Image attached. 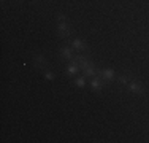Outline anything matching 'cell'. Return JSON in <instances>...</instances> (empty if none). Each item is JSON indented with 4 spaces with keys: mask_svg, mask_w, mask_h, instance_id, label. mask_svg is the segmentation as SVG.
<instances>
[{
    "mask_svg": "<svg viewBox=\"0 0 149 143\" xmlns=\"http://www.w3.org/2000/svg\"><path fill=\"white\" fill-rule=\"evenodd\" d=\"M91 86H92V89H94L95 92H102V88H103V84H102V81H100V78L98 76H94L91 80Z\"/></svg>",
    "mask_w": 149,
    "mask_h": 143,
    "instance_id": "8",
    "label": "cell"
},
{
    "mask_svg": "<svg viewBox=\"0 0 149 143\" xmlns=\"http://www.w3.org/2000/svg\"><path fill=\"white\" fill-rule=\"evenodd\" d=\"M60 54L65 57L67 60H70V62H72V60L74 59V57H73V51H72V48H62V49H60Z\"/></svg>",
    "mask_w": 149,
    "mask_h": 143,
    "instance_id": "9",
    "label": "cell"
},
{
    "mask_svg": "<svg viewBox=\"0 0 149 143\" xmlns=\"http://www.w3.org/2000/svg\"><path fill=\"white\" fill-rule=\"evenodd\" d=\"M98 76H102L105 81H113L114 80V70H111V69L98 70Z\"/></svg>",
    "mask_w": 149,
    "mask_h": 143,
    "instance_id": "3",
    "label": "cell"
},
{
    "mask_svg": "<svg viewBox=\"0 0 149 143\" xmlns=\"http://www.w3.org/2000/svg\"><path fill=\"white\" fill-rule=\"evenodd\" d=\"M76 86H79V88H83L84 84H86V76H79V78H76Z\"/></svg>",
    "mask_w": 149,
    "mask_h": 143,
    "instance_id": "12",
    "label": "cell"
},
{
    "mask_svg": "<svg viewBox=\"0 0 149 143\" xmlns=\"http://www.w3.org/2000/svg\"><path fill=\"white\" fill-rule=\"evenodd\" d=\"M45 78H46V80H49V81H52V80H54V73L46 70V72H45Z\"/></svg>",
    "mask_w": 149,
    "mask_h": 143,
    "instance_id": "13",
    "label": "cell"
},
{
    "mask_svg": "<svg viewBox=\"0 0 149 143\" xmlns=\"http://www.w3.org/2000/svg\"><path fill=\"white\" fill-rule=\"evenodd\" d=\"M2 2H5V0H2Z\"/></svg>",
    "mask_w": 149,
    "mask_h": 143,
    "instance_id": "14",
    "label": "cell"
},
{
    "mask_svg": "<svg viewBox=\"0 0 149 143\" xmlns=\"http://www.w3.org/2000/svg\"><path fill=\"white\" fill-rule=\"evenodd\" d=\"M130 78H132L130 75H120V76L118 78V81H119L120 84H127L130 81Z\"/></svg>",
    "mask_w": 149,
    "mask_h": 143,
    "instance_id": "11",
    "label": "cell"
},
{
    "mask_svg": "<svg viewBox=\"0 0 149 143\" xmlns=\"http://www.w3.org/2000/svg\"><path fill=\"white\" fill-rule=\"evenodd\" d=\"M72 62H74V64H78L79 65V69H86L89 64H92V60L89 59L87 56H83V54H78V56H74V59L72 60Z\"/></svg>",
    "mask_w": 149,
    "mask_h": 143,
    "instance_id": "1",
    "label": "cell"
},
{
    "mask_svg": "<svg viewBox=\"0 0 149 143\" xmlns=\"http://www.w3.org/2000/svg\"><path fill=\"white\" fill-rule=\"evenodd\" d=\"M72 48L76 49V51H84V49H87V45L84 41H81L79 38H74L72 41Z\"/></svg>",
    "mask_w": 149,
    "mask_h": 143,
    "instance_id": "7",
    "label": "cell"
},
{
    "mask_svg": "<svg viewBox=\"0 0 149 143\" xmlns=\"http://www.w3.org/2000/svg\"><path fill=\"white\" fill-rule=\"evenodd\" d=\"M129 91L132 92V94H143V86L141 83H138V81H132V83H129Z\"/></svg>",
    "mask_w": 149,
    "mask_h": 143,
    "instance_id": "4",
    "label": "cell"
},
{
    "mask_svg": "<svg viewBox=\"0 0 149 143\" xmlns=\"http://www.w3.org/2000/svg\"><path fill=\"white\" fill-rule=\"evenodd\" d=\"M78 70H79V65H78V64H74V62H72V64L68 65V69H67L68 75H76Z\"/></svg>",
    "mask_w": 149,
    "mask_h": 143,
    "instance_id": "10",
    "label": "cell"
},
{
    "mask_svg": "<svg viewBox=\"0 0 149 143\" xmlns=\"http://www.w3.org/2000/svg\"><path fill=\"white\" fill-rule=\"evenodd\" d=\"M83 72H84V76H86V78H94L95 75L98 73L97 69H95V64H94V62L89 64V65H87V67H86V69H84Z\"/></svg>",
    "mask_w": 149,
    "mask_h": 143,
    "instance_id": "6",
    "label": "cell"
},
{
    "mask_svg": "<svg viewBox=\"0 0 149 143\" xmlns=\"http://www.w3.org/2000/svg\"><path fill=\"white\" fill-rule=\"evenodd\" d=\"M33 64H35V67H38V69H45L46 64H48V60H46V56H45V54H38V56H35Z\"/></svg>",
    "mask_w": 149,
    "mask_h": 143,
    "instance_id": "5",
    "label": "cell"
},
{
    "mask_svg": "<svg viewBox=\"0 0 149 143\" xmlns=\"http://www.w3.org/2000/svg\"><path fill=\"white\" fill-rule=\"evenodd\" d=\"M70 26L67 24V21H62V22H59L57 24V34L60 35V38H65V37H68L70 35Z\"/></svg>",
    "mask_w": 149,
    "mask_h": 143,
    "instance_id": "2",
    "label": "cell"
}]
</instances>
